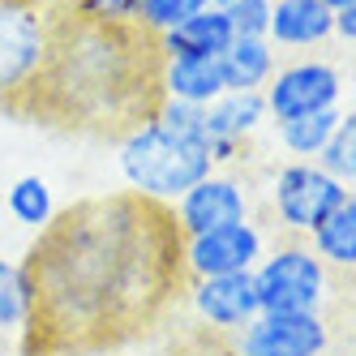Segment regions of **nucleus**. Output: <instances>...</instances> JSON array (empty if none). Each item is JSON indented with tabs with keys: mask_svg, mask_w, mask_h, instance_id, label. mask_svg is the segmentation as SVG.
<instances>
[{
	"mask_svg": "<svg viewBox=\"0 0 356 356\" xmlns=\"http://www.w3.org/2000/svg\"><path fill=\"white\" fill-rule=\"evenodd\" d=\"M22 356H95L142 339L185 288L172 207L134 189L73 202L35 236Z\"/></svg>",
	"mask_w": 356,
	"mask_h": 356,
	"instance_id": "f257e3e1",
	"label": "nucleus"
},
{
	"mask_svg": "<svg viewBox=\"0 0 356 356\" xmlns=\"http://www.w3.org/2000/svg\"><path fill=\"white\" fill-rule=\"evenodd\" d=\"M47 17V52L35 78L9 104L13 116L60 134L124 138L146 124L163 104V52L138 22H104L78 5H60Z\"/></svg>",
	"mask_w": 356,
	"mask_h": 356,
	"instance_id": "f03ea898",
	"label": "nucleus"
},
{
	"mask_svg": "<svg viewBox=\"0 0 356 356\" xmlns=\"http://www.w3.org/2000/svg\"><path fill=\"white\" fill-rule=\"evenodd\" d=\"M116 163H120V176L129 181L134 193H142L150 202H163V207H172L181 193H189L197 181H207L219 168L207 138L172 129L159 116H150L134 134L120 138Z\"/></svg>",
	"mask_w": 356,
	"mask_h": 356,
	"instance_id": "7ed1b4c3",
	"label": "nucleus"
},
{
	"mask_svg": "<svg viewBox=\"0 0 356 356\" xmlns=\"http://www.w3.org/2000/svg\"><path fill=\"white\" fill-rule=\"evenodd\" d=\"M262 314H318L330 292V266L309 249V241H288L266 249L253 266Z\"/></svg>",
	"mask_w": 356,
	"mask_h": 356,
	"instance_id": "20e7f679",
	"label": "nucleus"
},
{
	"mask_svg": "<svg viewBox=\"0 0 356 356\" xmlns=\"http://www.w3.org/2000/svg\"><path fill=\"white\" fill-rule=\"evenodd\" d=\"M348 197V185L339 176H330L322 163H284L275 176H270V215L279 219V227L292 236H314V227L335 211L343 207Z\"/></svg>",
	"mask_w": 356,
	"mask_h": 356,
	"instance_id": "39448f33",
	"label": "nucleus"
},
{
	"mask_svg": "<svg viewBox=\"0 0 356 356\" xmlns=\"http://www.w3.org/2000/svg\"><path fill=\"white\" fill-rule=\"evenodd\" d=\"M270 120H288V116H305V112H322V108H339L343 99V73L318 60V56H296L288 65L275 69V78L262 90Z\"/></svg>",
	"mask_w": 356,
	"mask_h": 356,
	"instance_id": "423d86ee",
	"label": "nucleus"
},
{
	"mask_svg": "<svg viewBox=\"0 0 356 356\" xmlns=\"http://www.w3.org/2000/svg\"><path fill=\"white\" fill-rule=\"evenodd\" d=\"M266 258V232L253 219L215 227L202 236H185V270L189 279L207 275H249Z\"/></svg>",
	"mask_w": 356,
	"mask_h": 356,
	"instance_id": "0eeeda50",
	"label": "nucleus"
},
{
	"mask_svg": "<svg viewBox=\"0 0 356 356\" xmlns=\"http://www.w3.org/2000/svg\"><path fill=\"white\" fill-rule=\"evenodd\" d=\"M47 52V17L35 5H5L0 9V104L35 78Z\"/></svg>",
	"mask_w": 356,
	"mask_h": 356,
	"instance_id": "6e6552de",
	"label": "nucleus"
},
{
	"mask_svg": "<svg viewBox=\"0 0 356 356\" xmlns=\"http://www.w3.org/2000/svg\"><path fill=\"white\" fill-rule=\"evenodd\" d=\"M326 343L322 314H258L232 335L236 356H322Z\"/></svg>",
	"mask_w": 356,
	"mask_h": 356,
	"instance_id": "1a4fd4ad",
	"label": "nucleus"
},
{
	"mask_svg": "<svg viewBox=\"0 0 356 356\" xmlns=\"http://www.w3.org/2000/svg\"><path fill=\"white\" fill-rule=\"evenodd\" d=\"M172 219L181 227V236H202V232H215V227L253 219L249 215V189H245L241 176L215 168L207 181H197L189 193H181L172 202Z\"/></svg>",
	"mask_w": 356,
	"mask_h": 356,
	"instance_id": "9d476101",
	"label": "nucleus"
},
{
	"mask_svg": "<svg viewBox=\"0 0 356 356\" xmlns=\"http://www.w3.org/2000/svg\"><path fill=\"white\" fill-rule=\"evenodd\" d=\"M189 305L193 314L207 322V330L219 335H236L241 326H249L262 314L258 288H253V270L249 275H207V279H189Z\"/></svg>",
	"mask_w": 356,
	"mask_h": 356,
	"instance_id": "9b49d317",
	"label": "nucleus"
},
{
	"mask_svg": "<svg viewBox=\"0 0 356 356\" xmlns=\"http://www.w3.org/2000/svg\"><path fill=\"white\" fill-rule=\"evenodd\" d=\"M270 120L262 90H223L207 108V146L215 163H232L241 146Z\"/></svg>",
	"mask_w": 356,
	"mask_h": 356,
	"instance_id": "f8f14e48",
	"label": "nucleus"
},
{
	"mask_svg": "<svg viewBox=\"0 0 356 356\" xmlns=\"http://www.w3.org/2000/svg\"><path fill=\"white\" fill-rule=\"evenodd\" d=\"M266 39L279 47V52L309 56L314 47L335 39V13H330L322 0H275Z\"/></svg>",
	"mask_w": 356,
	"mask_h": 356,
	"instance_id": "ddd939ff",
	"label": "nucleus"
},
{
	"mask_svg": "<svg viewBox=\"0 0 356 356\" xmlns=\"http://www.w3.org/2000/svg\"><path fill=\"white\" fill-rule=\"evenodd\" d=\"M159 86H163V99L193 104V108H211L227 90L219 56H163Z\"/></svg>",
	"mask_w": 356,
	"mask_h": 356,
	"instance_id": "4468645a",
	"label": "nucleus"
},
{
	"mask_svg": "<svg viewBox=\"0 0 356 356\" xmlns=\"http://www.w3.org/2000/svg\"><path fill=\"white\" fill-rule=\"evenodd\" d=\"M232 39H236V31H232V22H227L223 5L215 0L211 9L193 13L185 26L168 31V35L159 39V52H163V56H223Z\"/></svg>",
	"mask_w": 356,
	"mask_h": 356,
	"instance_id": "2eb2a0df",
	"label": "nucleus"
},
{
	"mask_svg": "<svg viewBox=\"0 0 356 356\" xmlns=\"http://www.w3.org/2000/svg\"><path fill=\"white\" fill-rule=\"evenodd\" d=\"M219 69H223L227 90H266V82L279 69V47L266 35H258V39L236 35L227 43V52L219 56Z\"/></svg>",
	"mask_w": 356,
	"mask_h": 356,
	"instance_id": "dca6fc26",
	"label": "nucleus"
},
{
	"mask_svg": "<svg viewBox=\"0 0 356 356\" xmlns=\"http://www.w3.org/2000/svg\"><path fill=\"white\" fill-rule=\"evenodd\" d=\"M343 124V108H322V112H305V116H288L275 120V138L300 163H318L322 150L330 146V138L339 134Z\"/></svg>",
	"mask_w": 356,
	"mask_h": 356,
	"instance_id": "f3484780",
	"label": "nucleus"
},
{
	"mask_svg": "<svg viewBox=\"0 0 356 356\" xmlns=\"http://www.w3.org/2000/svg\"><path fill=\"white\" fill-rule=\"evenodd\" d=\"M309 249L326 266L335 270H356V193L343 197V207H335L309 236Z\"/></svg>",
	"mask_w": 356,
	"mask_h": 356,
	"instance_id": "a211bd4d",
	"label": "nucleus"
},
{
	"mask_svg": "<svg viewBox=\"0 0 356 356\" xmlns=\"http://www.w3.org/2000/svg\"><path fill=\"white\" fill-rule=\"evenodd\" d=\"M9 211H13L17 223L43 232V227L56 219V197H52V189H47L43 176H22V181L9 185Z\"/></svg>",
	"mask_w": 356,
	"mask_h": 356,
	"instance_id": "6ab92c4d",
	"label": "nucleus"
},
{
	"mask_svg": "<svg viewBox=\"0 0 356 356\" xmlns=\"http://www.w3.org/2000/svg\"><path fill=\"white\" fill-rule=\"evenodd\" d=\"M31 318V284L22 262L0 258V330H13L22 335V326Z\"/></svg>",
	"mask_w": 356,
	"mask_h": 356,
	"instance_id": "aec40b11",
	"label": "nucleus"
},
{
	"mask_svg": "<svg viewBox=\"0 0 356 356\" xmlns=\"http://www.w3.org/2000/svg\"><path fill=\"white\" fill-rule=\"evenodd\" d=\"M211 5H215V0H142V5H138V26L150 31L155 39H163L168 31L185 26L193 13L211 9Z\"/></svg>",
	"mask_w": 356,
	"mask_h": 356,
	"instance_id": "412c9836",
	"label": "nucleus"
},
{
	"mask_svg": "<svg viewBox=\"0 0 356 356\" xmlns=\"http://www.w3.org/2000/svg\"><path fill=\"white\" fill-rule=\"evenodd\" d=\"M330 176H339V181H356V116L343 112V124H339V134L330 138V146L322 150V159H318Z\"/></svg>",
	"mask_w": 356,
	"mask_h": 356,
	"instance_id": "4be33fe9",
	"label": "nucleus"
},
{
	"mask_svg": "<svg viewBox=\"0 0 356 356\" xmlns=\"http://www.w3.org/2000/svg\"><path fill=\"white\" fill-rule=\"evenodd\" d=\"M227 22H232V31L236 35H249V39H258L270 31V5L275 0H219Z\"/></svg>",
	"mask_w": 356,
	"mask_h": 356,
	"instance_id": "5701e85b",
	"label": "nucleus"
},
{
	"mask_svg": "<svg viewBox=\"0 0 356 356\" xmlns=\"http://www.w3.org/2000/svg\"><path fill=\"white\" fill-rule=\"evenodd\" d=\"M73 5L90 17H104V22H138L142 0H73Z\"/></svg>",
	"mask_w": 356,
	"mask_h": 356,
	"instance_id": "b1692460",
	"label": "nucleus"
},
{
	"mask_svg": "<svg viewBox=\"0 0 356 356\" xmlns=\"http://www.w3.org/2000/svg\"><path fill=\"white\" fill-rule=\"evenodd\" d=\"M335 39L356 43V5H348V9H339V13H335Z\"/></svg>",
	"mask_w": 356,
	"mask_h": 356,
	"instance_id": "393cba45",
	"label": "nucleus"
},
{
	"mask_svg": "<svg viewBox=\"0 0 356 356\" xmlns=\"http://www.w3.org/2000/svg\"><path fill=\"white\" fill-rule=\"evenodd\" d=\"M322 5H326L330 13H339V9H348V5H356V0H322Z\"/></svg>",
	"mask_w": 356,
	"mask_h": 356,
	"instance_id": "a878e982",
	"label": "nucleus"
},
{
	"mask_svg": "<svg viewBox=\"0 0 356 356\" xmlns=\"http://www.w3.org/2000/svg\"><path fill=\"white\" fill-rule=\"evenodd\" d=\"M5 5H35V9H43L47 0H0V9H5Z\"/></svg>",
	"mask_w": 356,
	"mask_h": 356,
	"instance_id": "bb28decb",
	"label": "nucleus"
},
{
	"mask_svg": "<svg viewBox=\"0 0 356 356\" xmlns=\"http://www.w3.org/2000/svg\"><path fill=\"white\" fill-rule=\"evenodd\" d=\"M348 112H352V116H356V99H352V108H348Z\"/></svg>",
	"mask_w": 356,
	"mask_h": 356,
	"instance_id": "cd10ccee",
	"label": "nucleus"
},
{
	"mask_svg": "<svg viewBox=\"0 0 356 356\" xmlns=\"http://www.w3.org/2000/svg\"><path fill=\"white\" fill-rule=\"evenodd\" d=\"M322 356H326V352H322Z\"/></svg>",
	"mask_w": 356,
	"mask_h": 356,
	"instance_id": "c85d7f7f",
	"label": "nucleus"
}]
</instances>
